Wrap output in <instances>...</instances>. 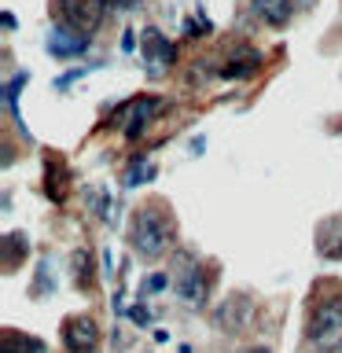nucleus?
I'll use <instances>...</instances> for the list:
<instances>
[{"instance_id": "f257e3e1", "label": "nucleus", "mask_w": 342, "mask_h": 353, "mask_svg": "<svg viewBox=\"0 0 342 353\" xmlns=\"http://www.w3.org/2000/svg\"><path fill=\"white\" fill-rule=\"evenodd\" d=\"M129 239H132V247H137V254L159 258V254H165L173 243V217L165 214L162 206H140L137 217H132Z\"/></svg>"}, {"instance_id": "f03ea898", "label": "nucleus", "mask_w": 342, "mask_h": 353, "mask_svg": "<svg viewBox=\"0 0 342 353\" xmlns=\"http://www.w3.org/2000/svg\"><path fill=\"white\" fill-rule=\"evenodd\" d=\"M309 342L316 350H331V346H342V294H328L320 298L309 313V327H305Z\"/></svg>"}, {"instance_id": "7ed1b4c3", "label": "nucleus", "mask_w": 342, "mask_h": 353, "mask_svg": "<svg viewBox=\"0 0 342 353\" xmlns=\"http://www.w3.org/2000/svg\"><path fill=\"white\" fill-rule=\"evenodd\" d=\"M55 15H59L63 26H74L81 33H96L103 15H107V4L103 0H55Z\"/></svg>"}, {"instance_id": "20e7f679", "label": "nucleus", "mask_w": 342, "mask_h": 353, "mask_svg": "<svg viewBox=\"0 0 342 353\" xmlns=\"http://www.w3.org/2000/svg\"><path fill=\"white\" fill-rule=\"evenodd\" d=\"M88 41H92V33H81L74 26H52L48 30V55H55V59H77V55L88 52Z\"/></svg>"}, {"instance_id": "39448f33", "label": "nucleus", "mask_w": 342, "mask_h": 353, "mask_svg": "<svg viewBox=\"0 0 342 353\" xmlns=\"http://www.w3.org/2000/svg\"><path fill=\"white\" fill-rule=\"evenodd\" d=\"M63 342L70 353H92L96 342H99V331H96V320L92 316H70L63 327Z\"/></svg>"}, {"instance_id": "423d86ee", "label": "nucleus", "mask_w": 342, "mask_h": 353, "mask_svg": "<svg viewBox=\"0 0 342 353\" xmlns=\"http://www.w3.org/2000/svg\"><path fill=\"white\" fill-rule=\"evenodd\" d=\"M159 110V99H151V96H140V99H132V103H125L121 107V114L114 118L118 125H121V132H125L129 140H137L140 137V129L151 121V114Z\"/></svg>"}, {"instance_id": "0eeeda50", "label": "nucleus", "mask_w": 342, "mask_h": 353, "mask_svg": "<svg viewBox=\"0 0 342 353\" xmlns=\"http://www.w3.org/2000/svg\"><path fill=\"white\" fill-rule=\"evenodd\" d=\"M203 272H199V265L188 258V254H177V294L184 298L188 305H199L203 302Z\"/></svg>"}, {"instance_id": "6e6552de", "label": "nucleus", "mask_w": 342, "mask_h": 353, "mask_svg": "<svg viewBox=\"0 0 342 353\" xmlns=\"http://www.w3.org/2000/svg\"><path fill=\"white\" fill-rule=\"evenodd\" d=\"M173 55H177V48H173V41L165 37L162 30H154V26L143 30V59H148L151 74H159L162 66H170Z\"/></svg>"}, {"instance_id": "1a4fd4ad", "label": "nucleus", "mask_w": 342, "mask_h": 353, "mask_svg": "<svg viewBox=\"0 0 342 353\" xmlns=\"http://www.w3.org/2000/svg\"><path fill=\"white\" fill-rule=\"evenodd\" d=\"M316 250L324 258H342V214L328 217L316 232Z\"/></svg>"}, {"instance_id": "9d476101", "label": "nucleus", "mask_w": 342, "mask_h": 353, "mask_svg": "<svg viewBox=\"0 0 342 353\" xmlns=\"http://www.w3.org/2000/svg\"><path fill=\"white\" fill-rule=\"evenodd\" d=\"M254 11H258L269 26H287V19H291V0H254Z\"/></svg>"}, {"instance_id": "9b49d317", "label": "nucleus", "mask_w": 342, "mask_h": 353, "mask_svg": "<svg viewBox=\"0 0 342 353\" xmlns=\"http://www.w3.org/2000/svg\"><path fill=\"white\" fill-rule=\"evenodd\" d=\"M26 81H30V74H26V70H19L15 77H11V81L4 85V103H8V110H11V118L19 121V129H22V132H26V125H22V114H19V88L26 85ZM26 137H30V132H26Z\"/></svg>"}, {"instance_id": "f8f14e48", "label": "nucleus", "mask_w": 342, "mask_h": 353, "mask_svg": "<svg viewBox=\"0 0 342 353\" xmlns=\"http://www.w3.org/2000/svg\"><path fill=\"white\" fill-rule=\"evenodd\" d=\"M0 353H44V346L37 339L19 335V331H4V350Z\"/></svg>"}, {"instance_id": "ddd939ff", "label": "nucleus", "mask_w": 342, "mask_h": 353, "mask_svg": "<svg viewBox=\"0 0 342 353\" xmlns=\"http://www.w3.org/2000/svg\"><path fill=\"white\" fill-rule=\"evenodd\" d=\"M44 192H48L52 203H59V199L66 195V170H63V162H59V170H55L52 154H48V188H44Z\"/></svg>"}, {"instance_id": "4468645a", "label": "nucleus", "mask_w": 342, "mask_h": 353, "mask_svg": "<svg viewBox=\"0 0 342 353\" xmlns=\"http://www.w3.org/2000/svg\"><path fill=\"white\" fill-rule=\"evenodd\" d=\"M258 66H261V55L250 48V52H247V59H232L228 66H221V74H225V77H247V74L258 70Z\"/></svg>"}, {"instance_id": "2eb2a0df", "label": "nucleus", "mask_w": 342, "mask_h": 353, "mask_svg": "<svg viewBox=\"0 0 342 353\" xmlns=\"http://www.w3.org/2000/svg\"><path fill=\"white\" fill-rule=\"evenodd\" d=\"M151 176H154V165H151L148 159H137V162L129 165V173H125V181H121V184H125V188H137V184H143V181H151Z\"/></svg>"}, {"instance_id": "dca6fc26", "label": "nucleus", "mask_w": 342, "mask_h": 353, "mask_svg": "<svg viewBox=\"0 0 342 353\" xmlns=\"http://www.w3.org/2000/svg\"><path fill=\"white\" fill-rule=\"evenodd\" d=\"M37 294H48L52 291V283H48V261H41L37 265V287H33Z\"/></svg>"}, {"instance_id": "f3484780", "label": "nucleus", "mask_w": 342, "mask_h": 353, "mask_svg": "<svg viewBox=\"0 0 342 353\" xmlns=\"http://www.w3.org/2000/svg\"><path fill=\"white\" fill-rule=\"evenodd\" d=\"M165 283H170V276H165V272H154V276H148V280H143V291L151 287V294H154V291H162Z\"/></svg>"}, {"instance_id": "a211bd4d", "label": "nucleus", "mask_w": 342, "mask_h": 353, "mask_svg": "<svg viewBox=\"0 0 342 353\" xmlns=\"http://www.w3.org/2000/svg\"><path fill=\"white\" fill-rule=\"evenodd\" d=\"M129 316L137 320L140 327H148V324H151V313H148V309H143V305H132V313H129Z\"/></svg>"}, {"instance_id": "6ab92c4d", "label": "nucleus", "mask_w": 342, "mask_h": 353, "mask_svg": "<svg viewBox=\"0 0 342 353\" xmlns=\"http://www.w3.org/2000/svg\"><path fill=\"white\" fill-rule=\"evenodd\" d=\"M107 8H121V11H137L140 8V0H103Z\"/></svg>"}, {"instance_id": "aec40b11", "label": "nucleus", "mask_w": 342, "mask_h": 353, "mask_svg": "<svg viewBox=\"0 0 342 353\" xmlns=\"http://www.w3.org/2000/svg\"><path fill=\"white\" fill-rule=\"evenodd\" d=\"M320 353H342V346H331V350H320Z\"/></svg>"}]
</instances>
